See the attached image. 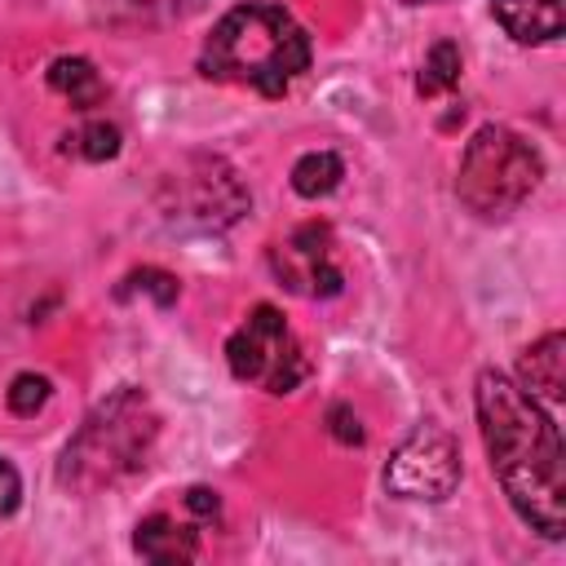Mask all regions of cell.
<instances>
[{"label": "cell", "instance_id": "cell-5", "mask_svg": "<svg viewBox=\"0 0 566 566\" xmlns=\"http://www.w3.org/2000/svg\"><path fill=\"white\" fill-rule=\"evenodd\" d=\"M226 363L234 380L261 385L265 394H292L310 376V358L274 305H252L226 340Z\"/></svg>", "mask_w": 566, "mask_h": 566}, {"label": "cell", "instance_id": "cell-20", "mask_svg": "<svg viewBox=\"0 0 566 566\" xmlns=\"http://www.w3.org/2000/svg\"><path fill=\"white\" fill-rule=\"evenodd\" d=\"M181 504H186V513H190L195 522H217V513H221V500H217V491H208V486H190V491L181 495Z\"/></svg>", "mask_w": 566, "mask_h": 566}, {"label": "cell", "instance_id": "cell-18", "mask_svg": "<svg viewBox=\"0 0 566 566\" xmlns=\"http://www.w3.org/2000/svg\"><path fill=\"white\" fill-rule=\"evenodd\" d=\"M133 292H150L155 305H172L177 292H181V283H177V274H168V270H159V265H142V270H133V274L119 283V296H133Z\"/></svg>", "mask_w": 566, "mask_h": 566}, {"label": "cell", "instance_id": "cell-8", "mask_svg": "<svg viewBox=\"0 0 566 566\" xmlns=\"http://www.w3.org/2000/svg\"><path fill=\"white\" fill-rule=\"evenodd\" d=\"M270 265L279 274V283L296 296H336L345 287V274L336 265V243H332V226L327 221H305L296 226L283 243L270 248Z\"/></svg>", "mask_w": 566, "mask_h": 566}, {"label": "cell", "instance_id": "cell-19", "mask_svg": "<svg viewBox=\"0 0 566 566\" xmlns=\"http://www.w3.org/2000/svg\"><path fill=\"white\" fill-rule=\"evenodd\" d=\"M327 429H332V438L345 442V447H358V442H363V424H358V416H354L345 402L327 407Z\"/></svg>", "mask_w": 566, "mask_h": 566}, {"label": "cell", "instance_id": "cell-13", "mask_svg": "<svg viewBox=\"0 0 566 566\" xmlns=\"http://www.w3.org/2000/svg\"><path fill=\"white\" fill-rule=\"evenodd\" d=\"M340 177H345V164H340L336 150H310V155H301V159L292 164V190H296L301 199H323V195H332V190L340 186Z\"/></svg>", "mask_w": 566, "mask_h": 566}, {"label": "cell", "instance_id": "cell-9", "mask_svg": "<svg viewBox=\"0 0 566 566\" xmlns=\"http://www.w3.org/2000/svg\"><path fill=\"white\" fill-rule=\"evenodd\" d=\"M133 548L146 562H195L199 557V531H195V522H181V517L159 509V513H146L137 522Z\"/></svg>", "mask_w": 566, "mask_h": 566}, {"label": "cell", "instance_id": "cell-2", "mask_svg": "<svg viewBox=\"0 0 566 566\" xmlns=\"http://www.w3.org/2000/svg\"><path fill=\"white\" fill-rule=\"evenodd\" d=\"M310 66V35L283 4H239L230 9L199 57V71L221 84L256 88L261 97L287 93V84Z\"/></svg>", "mask_w": 566, "mask_h": 566}, {"label": "cell", "instance_id": "cell-22", "mask_svg": "<svg viewBox=\"0 0 566 566\" xmlns=\"http://www.w3.org/2000/svg\"><path fill=\"white\" fill-rule=\"evenodd\" d=\"M407 4H424V0H407Z\"/></svg>", "mask_w": 566, "mask_h": 566}, {"label": "cell", "instance_id": "cell-4", "mask_svg": "<svg viewBox=\"0 0 566 566\" xmlns=\"http://www.w3.org/2000/svg\"><path fill=\"white\" fill-rule=\"evenodd\" d=\"M544 177V159L539 150L517 137L504 124H486L469 137L464 155H460V172H455V195L473 217H509L517 212L531 190Z\"/></svg>", "mask_w": 566, "mask_h": 566}, {"label": "cell", "instance_id": "cell-11", "mask_svg": "<svg viewBox=\"0 0 566 566\" xmlns=\"http://www.w3.org/2000/svg\"><path fill=\"white\" fill-rule=\"evenodd\" d=\"M491 9L517 44H548L562 35V0H491Z\"/></svg>", "mask_w": 566, "mask_h": 566}, {"label": "cell", "instance_id": "cell-6", "mask_svg": "<svg viewBox=\"0 0 566 566\" xmlns=\"http://www.w3.org/2000/svg\"><path fill=\"white\" fill-rule=\"evenodd\" d=\"M159 208L181 230H226L248 212V190L230 164L199 155L164 177Z\"/></svg>", "mask_w": 566, "mask_h": 566}, {"label": "cell", "instance_id": "cell-12", "mask_svg": "<svg viewBox=\"0 0 566 566\" xmlns=\"http://www.w3.org/2000/svg\"><path fill=\"white\" fill-rule=\"evenodd\" d=\"M49 88L62 93L75 111H88L106 97V84L88 57H53L49 62Z\"/></svg>", "mask_w": 566, "mask_h": 566}, {"label": "cell", "instance_id": "cell-1", "mask_svg": "<svg viewBox=\"0 0 566 566\" xmlns=\"http://www.w3.org/2000/svg\"><path fill=\"white\" fill-rule=\"evenodd\" d=\"M478 424L491 455V469L517 509V517L544 539H562L566 526V464L557 424L544 416L539 398H531L517 380L486 367L478 371Z\"/></svg>", "mask_w": 566, "mask_h": 566}, {"label": "cell", "instance_id": "cell-21", "mask_svg": "<svg viewBox=\"0 0 566 566\" xmlns=\"http://www.w3.org/2000/svg\"><path fill=\"white\" fill-rule=\"evenodd\" d=\"M18 500H22V478L9 460H0V517H9L18 509Z\"/></svg>", "mask_w": 566, "mask_h": 566}, {"label": "cell", "instance_id": "cell-3", "mask_svg": "<svg viewBox=\"0 0 566 566\" xmlns=\"http://www.w3.org/2000/svg\"><path fill=\"white\" fill-rule=\"evenodd\" d=\"M155 438H159L155 402L137 385H124L111 398H102L84 416V424L71 433L57 460V482L75 495L119 486L146 469Z\"/></svg>", "mask_w": 566, "mask_h": 566}, {"label": "cell", "instance_id": "cell-17", "mask_svg": "<svg viewBox=\"0 0 566 566\" xmlns=\"http://www.w3.org/2000/svg\"><path fill=\"white\" fill-rule=\"evenodd\" d=\"M49 398H53V385L40 371H18L4 389V402H9L13 416H35V411H44Z\"/></svg>", "mask_w": 566, "mask_h": 566}, {"label": "cell", "instance_id": "cell-14", "mask_svg": "<svg viewBox=\"0 0 566 566\" xmlns=\"http://www.w3.org/2000/svg\"><path fill=\"white\" fill-rule=\"evenodd\" d=\"M203 0H106V22L115 27H155V22H172L195 13Z\"/></svg>", "mask_w": 566, "mask_h": 566}, {"label": "cell", "instance_id": "cell-10", "mask_svg": "<svg viewBox=\"0 0 566 566\" xmlns=\"http://www.w3.org/2000/svg\"><path fill=\"white\" fill-rule=\"evenodd\" d=\"M517 385L531 394V398H544V402H562L566 398V336L562 332H548L539 336L522 363H517Z\"/></svg>", "mask_w": 566, "mask_h": 566}, {"label": "cell", "instance_id": "cell-15", "mask_svg": "<svg viewBox=\"0 0 566 566\" xmlns=\"http://www.w3.org/2000/svg\"><path fill=\"white\" fill-rule=\"evenodd\" d=\"M119 128L115 124H106V119H88V124H80L71 137H66V150H75L80 159H88V164H106V159H115L119 155Z\"/></svg>", "mask_w": 566, "mask_h": 566}, {"label": "cell", "instance_id": "cell-7", "mask_svg": "<svg viewBox=\"0 0 566 566\" xmlns=\"http://www.w3.org/2000/svg\"><path fill=\"white\" fill-rule=\"evenodd\" d=\"M460 486V447L447 429L420 424L385 464V491L398 500H447Z\"/></svg>", "mask_w": 566, "mask_h": 566}, {"label": "cell", "instance_id": "cell-16", "mask_svg": "<svg viewBox=\"0 0 566 566\" xmlns=\"http://www.w3.org/2000/svg\"><path fill=\"white\" fill-rule=\"evenodd\" d=\"M455 80H460V49H455L451 40H438V44L429 49L424 66H420V80H416V88L429 97V93H442V88H451Z\"/></svg>", "mask_w": 566, "mask_h": 566}]
</instances>
